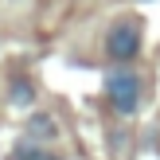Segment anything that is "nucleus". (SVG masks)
<instances>
[{"label":"nucleus","instance_id":"nucleus-3","mask_svg":"<svg viewBox=\"0 0 160 160\" xmlns=\"http://www.w3.org/2000/svg\"><path fill=\"white\" fill-rule=\"evenodd\" d=\"M55 137H59V121H55L51 113H31V117H28L23 141H31V145H51Z\"/></svg>","mask_w":160,"mask_h":160},{"label":"nucleus","instance_id":"nucleus-5","mask_svg":"<svg viewBox=\"0 0 160 160\" xmlns=\"http://www.w3.org/2000/svg\"><path fill=\"white\" fill-rule=\"evenodd\" d=\"M8 160H62V156L51 152V145H31V141H20V145L8 152Z\"/></svg>","mask_w":160,"mask_h":160},{"label":"nucleus","instance_id":"nucleus-1","mask_svg":"<svg viewBox=\"0 0 160 160\" xmlns=\"http://www.w3.org/2000/svg\"><path fill=\"white\" fill-rule=\"evenodd\" d=\"M102 90H106L109 106H113L121 117H133L141 109V94H145V86H141V74L133 67H109L106 78H102Z\"/></svg>","mask_w":160,"mask_h":160},{"label":"nucleus","instance_id":"nucleus-4","mask_svg":"<svg viewBox=\"0 0 160 160\" xmlns=\"http://www.w3.org/2000/svg\"><path fill=\"white\" fill-rule=\"evenodd\" d=\"M8 102H12L16 109H28L31 102H35V82H31L28 74H16L12 82H8Z\"/></svg>","mask_w":160,"mask_h":160},{"label":"nucleus","instance_id":"nucleus-2","mask_svg":"<svg viewBox=\"0 0 160 160\" xmlns=\"http://www.w3.org/2000/svg\"><path fill=\"white\" fill-rule=\"evenodd\" d=\"M141 43H145V31H141V23L129 20V16L113 20L109 31H106V55H109L113 67H129V62L141 55Z\"/></svg>","mask_w":160,"mask_h":160}]
</instances>
